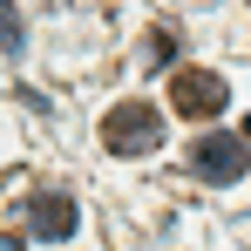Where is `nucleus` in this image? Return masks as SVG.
<instances>
[{"instance_id": "1", "label": "nucleus", "mask_w": 251, "mask_h": 251, "mask_svg": "<svg viewBox=\"0 0 251 251\" xmlns=\"http://www.w3.org/2000/svg\"><path fill=\"white\" fill-rule=\"evenodd\" d=\"M102 150H109V156H150V150H163V116H156V102H123V109H109V116H102Z\"/></svg>"}, {"instance_id": "2", "label": "nucleus", "mask_w": 251, "mask_h": 251, "mask_svg": "<svg viewBox=\"0 0 251 251\" xmlns=\"http://www.w3.org/2000/svg\"><path fill=\"white\" fill-rule=\"evenodd\" d=\"M251 163V150H245V136H224V129H204L197 143H190V170L204 176V183H238Z\"/></svg>"}, {"instance_id": "3", "label": "nucleus", "mask_w": 251, "mask_h": 251, "mask_svg": "<svg viewBox=\"0 0 251 251\" xmlns=\"http://www.w3.org/2000/svg\"><path fill=\"white\" fill-rule=\"evenodd\" d=\"M170 102H176V116L204 123V116H217V109L231 102V88H224V75H210V68H176V82H170Z\"/></svg>"}, {"instance_id": "4", "label": "nucleus", "mask_w": 251, "mask_h": 251, "mask_svg": "<svg viewBox=\"0 0 251 251\" xmlns=\"http://www.w3.org/2000/svg\"><path fill=\"white\" fill-rule=\"evenodd\" d=\"M27 231H34V238H48V245L75 238V204H68L61 190H41V197L27 204Z\"/></svg>"}, {"instance_id": "5", "label": "nucleus", "mask_w": 251, "mask_h": 251, "mask_svg": "<svg viewBox=\"0 0 251 251\" xmlns=\"http://www.w3.org/2000/svg\"><path fill=\"white\" fill-rule=\"evenodd\" d=\"M143 61H150V68H170V61H176V34H170V27H150V48H143Z\"/></svg>"}, {"instance_id": "6", "label": "nucleus", "mask_w": 251, "mask_h": 251, "mask_svg": "<svg viewBox=\"0 0 251 251\" xmlns=\"http://www.w3.org/2000/svg\"><path fill=\"white\" fill-rule=\"evenodd\" d=\"M0 48L21 54V14H14V0H0Z\"/></svg>"}, {"instance_id": "7", "label": "nucleus", "mask_w": 251, "mask_h": 251, "mask_svg": "<svg viewBox=\"0 0 251 251\" xmlns=\"http://www.w3.org/2000/svg\"><path fill=\"white\" fill-rule=\"evenodd\" d=\"M0 251H21V238H0Z\"/></svg>"}, {"instance_id": "8", "label": "nucleus", "mask_w": 251, "mask_h": 251, "mask_svg": "<svg viewBox=\"0 0 251 251\" xmlns=\"http://www.w3.org/2000/svg\"><path fill=\"white\" fill-rule=\"evenodd\" d=\"M245 143H251V123H245Z\"/></svg>"}]
</instances>
